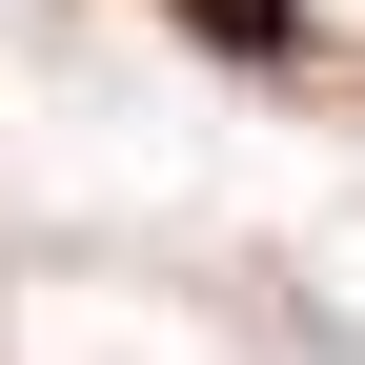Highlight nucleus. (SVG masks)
Returning <instances> with one entry per match:
<instances>
[{
  "label": "nucleus",
  "instance_id": "1",
  "mask_svg": "<svg viewBox=\"0 0 365 365\" xmlns=\"http://www.w3.org/2000/svg\"><path fill=\"white\" fill-rule=\"evenodd\" d=\"M163 21H203V41H244V61H264V41H284V0H163Z\"/></svg>",
  "mask_w": 365,
  "mask_h": 365
}]
</instances>
